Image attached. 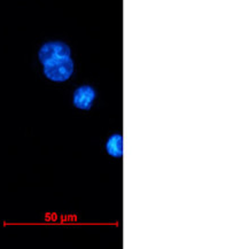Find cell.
<instances>
[{
    "mask_svg": "<svg viewBox=\"0 0 249 249\" xmlns=\"http://www.w3.org/2000/svg\"><path fill=\"white\" fill-rule=\"evenodd\" d=\"M106 151L113 158L120 159L123 156V136L121 133H114L106 142Z\"/></svg>",
    "mask_w": 249,
    "mask_h": 249,
    "instance_id": "obj_3",
    "label": "cell"
},
{
    "mask_svg": "<svg viewBox=\"0 0 249 249\" xmlns=\"http://www.w3.org/2000/svg\"><path fill=\"white\" fill-rule=\"evenodd\" d=\"M38 60L43 66L45 77L52 82H67L74 74L71 50L65 41L52 40L43 44L38 51Z\"/></svg>",
    "mask_w": 249,
    "mask_h": 249,
    "instance_id": "obj_1",
    "label": "cell"
},
{
    "mask_svg": "<svg viewBox=\"0 0 249 249\" xmlns=\"http://www.w3.org/2000/svg\"><path fill=\"white\" fill-rule=\"evenodd\" d=\"M97 99V91L91 85H82L74 92L72 102L74 106L82 110H90Z\"/></svg>",
    "mask_w": 249,
    "mask_h": 249,
    "instance_id": "obj_2",
    "label": "cell"
}]
</instances>
